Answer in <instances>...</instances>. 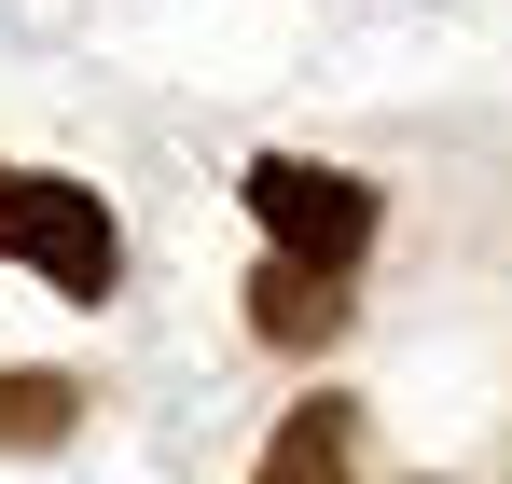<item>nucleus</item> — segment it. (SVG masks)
I'll use <instances>...</instances> for the list:
<instances>
[{
	"mask_svg": "<svg viewBox=\"0 0 512 484\" xmlns=\"http://www.w3.org/2000/svg\"><path fill=\"white\" fill-rule=\"evenodd\" d=\"M0 263H28V277L70 291V305H111V291H125V222L97 208V180L0 166Z\"/></svg>",
	"mask_w": 512,
	"mask_h": 484,
	"instance_id": "1",
	"label": "nucleus"
},
{
	"mask_svg": "<svg viewBox=\"0 0 512 484\" xmlns=\"http://www.w3.org/2000/svg\"><path fill=\"white\" fill-rule=\"evenodd\" d=\"M250 222L277 263H305V277H346L360 249H374V180H346V166H305V153H263L250 166Z\"/></svg>",
	"mask_w": 512,
	"mask_h": 484,
	"instance_id": "2",
	"label": "nucleus"
},
{
	"mask_svg": "<svg viewBox=\"0 0 512 484\" xmlns=\"http://www.w3.org/2000/svg\"><path fill=\"white\" fill-rule=\"evenodd\" d=\"M263 484H360V402H291L263 443Z\"/></svg>",
	"mask_w": 512,
	"mask_h": 484,
	"instance_id": "3",
	"label": "nucleus"
},
{
	"mask_svg": "<svg viewBox=\"0 0 512 484\" xmlns=\"http://www.w3.org/2000/svg\"><path fill=\"white\" fill-rule=\"evenodd\" d=\"M250 332H263V346H333V332H346V277H305V263H277V249H263Z\"/></svg>",
	"mask_w": 512,
	"mask_h": 484,
	"instance_id": "4",
	"label": "nucleus"
},
{
	"mask_svg": "<svg viewBox=\"0 0 512 484\" xmlns=\"http://www.w3.org/2000/svg\"><path fill=\"white\" fill-rule=\"evenodd\" d=\"M70 429H84V374H42V360L0 374V457H56Z\"/></svg>",
	"mask_w": 512,
	"mask_h": 484,
	"instance_id": "5",
	"label": "nucleus"
}]
</instances>
